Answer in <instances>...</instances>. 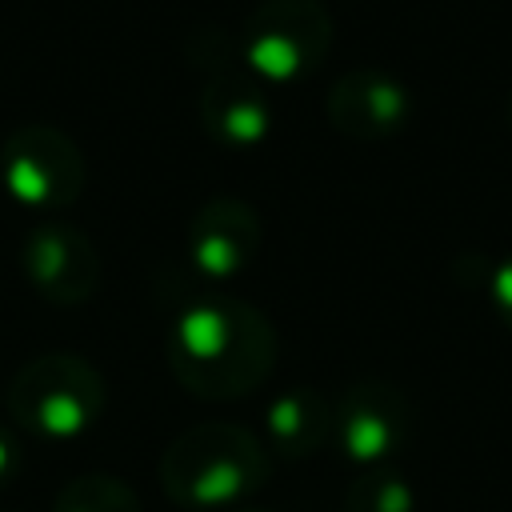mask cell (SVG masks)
<instances>
[{"mask_svg":"<svg viewBox=\"0 0 512 512\" xmlns=\"http://www.w3.org/2000/svg\"><path fill=\"white\" fill-rule=\"evenodd\" d=\"M492 304H496L500 320L512 328V260H504V264L492 272Z\"/></svg>","mask_w":512,"mask_h":512,"instance_id":"5bb4252c","label":"cell"},{"mask_svg":"<svg viewBox=\"0 0 512 512\" xmlns=\"http://www.w3.org/2000/svg\"><path fill=\"white\" fill-rule=\"evenodd\" d=\"M324 108H328V124L340 136L372 144V140L392 136L408 120L412 100L396 76L376 72V68H356V72H344L340 80H332Z\"/></svg>","mask_w":512,"mask_h":512,"instance_id":"9c48e42d","label":"cell"},{"mask_svg":"<svg viewBox=\"0 0 512 512\" xmlns=\"http://www.w3.org/2000/svg\"><path fill=\"white\" fill-rule=\"evenodd\" d=\"M412 408L388 380H356L332 400V440L344 460L360 468L388 464L408 440Z\"/></svg>","mask_w":512,"mask_h":512,"instance_id":"8992f818","label":"cell"},{"mask_svg":"<svg viewBox=\"0 0 512 512\" xmlns=\"http://www.w3.org/2000/svg\"><path fill=\"white\" fill-rule=\"evenodd\" d=\"M272 476V448L244 424H192L160 452L156 480L180 508H224L248 500Z\"/></svg>","mask_w":512,"mask_h":512,"instance_id":"7a4b0ae2","label":"cell"},{"mask_svg":"<svg viewBox=\"0 0 512 512\" xmlns=\"http://www.w3.org/2000/svg\"><path fill=\"white\" fill-rule=\"evenodd\" d=\"M244 512H272V508H244Z\"/></svg>","mask_w":512,"mask_h":512,"instance_id":"2e32d148","label":"cell"},{"mask_svg":"<svg viewBox=\"0 0 512 512\" xmlns=\"http://www.w3.org/2000/svg\"><path fill=\"white\" fill-rule=\"evenodd\" d=\"M16 468H20V448H16V440H12L8 432H0V484H4Z\"/></svg>","mask_w":512,"mask_h":512,"instance_id":"9a60e30c","label":"cell"},{"mask_svg":"<svg viewBox=\"0 0 512 512\" xmlns=\"http://www.w3.org/2000/svg\"><path fill=\"white\" fill-rule=\"evenodd\" d=\"M4 404L16 428L44 440H72L100 420L108 384L92 360L72 352H44L12 372Z\"/></svg>","mask_w":512,"mask_h":512,"instance_id":"3957f363","label":"cell"},{"mask_svg":"<svg viewBox=\"0 0 512 512\" xmlns=\"http://www.w3.org/2000/svg\"><path fill=\"white\" fill-rule=\"evenodd\" d=\"M340 512H412V484L392 464L360 468V476L344 492Z\"/></svg>","mask_w":512,"mask_h":512,"instance_id":"4fadbf2b","label":"cell"},{"mask_svg":"<svg viewBox=\"0 0 512 512\" xmlns=\"http://www.w3.org/2000/svg\"><path fill=\"white\" fill-rule=\"evenodd\" d=\"M260 216L236 196H216L200 204L188 220V264L208 280L240 276L260 252Z\"/></svg>","mask_w":512,"mask_h":512,"instance_id":"ba28073f","label":"cell"},{"mask_svg":"<svg viewBox=\"0 0 512 512\" xmlns=\"http://www.w3.org/2000/svg\"><path fill=\"white\" fill-rule=\"evenodd\" d=\"M52 512H144V508L128 480L112 472H80L56 492Z\"/></svg>","mask_w":512,"mask_h":512,"instance_id":"7c38bea8","label":"cell"},{"mask_svg":"<svg viewBox=\"0 0 512 512\" xmlns=\"http://www.w3.org/2000/svg\"><path fill=\"white\" fill-rule=\"evenodd\" d=\"M24 272L32 280V288L60 304V308H76L84 304L96 284H100V256H96V244L64 224V220H48V224H36L28 236H24Z\"/></svg>","mask_w":512,"mask_h":512,"instance_id":"52a82bcc","label":"cell"},{"mask_svg":"<svg viewBox=\"0 0 512 512\" xmlns=\"http://www.w3.org/2000/svg\"><path fill=\"white\" fill-rule=\"evenodd\" d=\"M280 340L272 320L236 296L192 300L164 336L176 384L200 400H244L272 376Z\"/></svg>","mask_w":512,"mask_h":512,"instance_id":"6da1fadb","label":"cell"},{"mask_svg":"<svg viewBox=\"0 0 512 512\" xmlns=\"http://www.w3.org/2000/svg\"><path fill=\"white\" fill-rule=\"evenodd\" d=\"M0 180L16 204L60 212L80 200L88 164L68 132L52 124H24L0 144Z\"/></svg>","mask_w":512,"mask_h":512,"instance_id":"5b68a950","label":"cell"},{"mask_svg":"<svg viewBox=\"0 0 512 512\" xmlns=\"http://www.w3.org/2000/svg\"><path fill=\"white\" fill-rule=\"evenodd\" d=\"M200 124L224 148H256L268 136V96L256 76L224 68L200 88Z\"/></svg>","mask_w":512,"mask_h":512,"instance_id":"30bf717a","label":"cell"},{"mask_svg":"<svg viewBox=\"0 0 512 512\" xmlns=\"http://www.w3.org/2000/svg\"><path fill=\"white\" fill-rule=\"evenodd\" d=\"M332 36L336 24L320 0H260L244 20L240 60L264 84H296L324 64Z\"/></svg>","mask_w":512,"mask_h":512,"instance_id":"277c9868","label":"cell"},{"mask_svg":"<svg viewBox=\"0 0 512 512\" xmlns=\"http://www.w3.org/2000/svg\"><path fill=\"white\" fill-rule=\"evenodd\" d=\"M324 440H332V400L316 388L280 392L264 408V444L272 448V456L304 460Z\"/></svg>","mask_w":512,"mask_h":512,"instance_id":"8fae6325","label":"cell"}]
</instances>
